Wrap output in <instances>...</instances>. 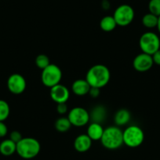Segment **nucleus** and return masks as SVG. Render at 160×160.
<instances>
[{"label": "nucleus", "mask_w": 160, "mask_h": 160, "mask_svg": "<svg viewBox=\"0 0 160 160\" xmlns=\"http://www.w3.org/2000/svg\"><path fill=\"white\" fill-rule=\"evenodd\" d=\"M111 78L110 70L104 64L92 66L86 75V80L91 87L102 88L109 82Z\"/></svg>", "instance_id": "f257e3e1"}, {"label": "nucleus", "mask_w": 160, "mask_h": 160, "mask_svg": "<svg viewBox=\"0 0 160 160\" xmlns=\"http://www.w3.org/2000/svg\"><path fill=\"white\" fill-rule=\"evenodd\" d=\"M103 147L108 150H115L123 144V131L117 126L104 129L101 139Z\"/></svg>", "instance_id": "f03ea898"}, {"label": "nucleus", "mask_w": 160, "mask_h": 160, "mask_svg": "<svg viewBox=\"0 0 160 160\" xmlns=\"http://www.w3.org/2000/svg\"><path fill=\"white\" fill-rule=\"evenodd\" d=\"M41 144L39 141L34 138H23L17 143L16 152L24 159H32L39 154Z\"/></svg>", "instance_id": "7ed1b4c3"}, {"label": "nucleus", "mask_w": 160, "mask_h": 160, "mask_svg": "<svg viewBox=\"0 0 160 160\" xmlns=\"http://www.w3.org/2000/svg\"><path fill=\"white\" fill-rule=\"evenodd\" d=\"M144 133L142 129L136 125L129 126L123 130V144L129 148H138L143 144Z\"/></svg>", "instance_id": "20e7f679"}, {"label": "nucleus", "mask_w": 160, "mask_h": 160, "mask_svg": "<svg viewBox=\"0 0 160 160\" xmlns=\"http://www.w3.org/2000/svg\"><path fill=\"white\" fill-rule=\"evenodd\" d=\"M139 47L142 53L152 55L160 49V38L157 34L147 32L142 34L139 39Z\"/></svg>", "instance_id": "39448f33"}, {"label": "nucleus", "mask_w": 160, "mask_h": 160, "mask_svg": "<svg viewBox=\"0 0 160 160\" xmlns=\"http://www.w3.org/2000/svg\"><path fill=\"white\" fill-rule=\"evenodd\" d=\"M62 71L58 65L50 64L43 70H42L41 80L45 87L50 89L60 83L62 78Z\"/></svg>", "instance_id": "423d86ee"}, {"label": "nucleus", "mask_w": 160, "mask_h": 160, "mask_svg": "<svg viewBox=\"0 0 160 160\" xmlns=\"http://www.w3.org/2000/svg\"><path fill=\"white\" fill-rule=\"evenodd\" d=\"M134 10L128 4H122L115 9L113 18L115 20L117 26L126 27L133 22L134 19Z\"/></svg>", "instance_id": "0eeeda50"}, {"label": "nucleus", "mask_w": 160, "mask_h": 160, "mask_svg": "<svg viewBox=\"0 0 160 160\" xmlns=\"http://www.w3.org/2000/svg\"><path fill=\"white\" fill-rule=\"evenodd\" d=\"M68 118L72 126L76 127H85L90 121V112L82 107H75L71 109L68 112Z\"/></svg>", "instance_id": "6e6552de"}, {"label": "nucleus", "mask_w": 160, "mask_h": 160, "mask_svg": "<svg viewBox=\"0 0 160 160\" xmlns=\"http://www.w3.org/2000/svg\"><path fill=\"white\" fill-rule=\"evenodd\" d=\"M27 87L25 78L18 73L12 74L7 79V88L9 91L15 95H19L24 93Z\"/></svg>", "instance_id": "1a4fd4ad"}, {"label": "nucleus", "mask_w": 160, "mask_h": 160, "mask_svg": "<svg viewBox=\"0 0 160 160\" xmlns=\"http://www.w3.org/2000/svg\"><path fill=\"white\" fill-rule=\"evenodd\" d=\"M154 62L152 55L141 53L137 55L133 61V67L139 72H144L150 70L153 66Z\"/></svg>", "instance_id": "9d476101"}, {"label": "nucleus", "mask_w": 160, "mask_h": 160, "mask_svg": "<svg viewBox=\"0 0 160 160\" xmlns=\"http://www.w3.org/2000/svg\"><path fill=\"white\" fill-rule=\"evenodd\" d=\"M50 95L51 99L57 104L67 103L70 98V91L67 87L59 83L50 88Z\"/></svg>", "instance_id": "9b49d317"}, {"label": "nucleus", "mask_w": 160, "mask_h": 160, "mask_svg": "<svg viewBox=\"0 0 160 160\" xmlns=\"http://www.w3.org/2000/svg\"><path fill=\"white\" fill-rule=\"evenodd\" d=\"M92 141L87 133L79 134L75 138L74 141V148L78 152H87L90 149L92 146Z\"/></svg>", "instance_id": "f8f14e48"}, {"label": "nucleus", "mask_w": 160, "mask_h": 160, "mask_svg": "<svg viewBox=\"0 0 160 160\" xmlns=\"http://www.w3.org/2000/svg\"><path fill=\"white\" fill-rule=\"evenodd\" d=\"M90 85L87 80L79 78L76 79L72 85V90L77 96H85L88 94L90 89Z\"/></svg>", "instance_id": "ddd939ff"}, {"label": "nucleus", "mask_w": 160, "mask_h": 160, "mask_svg": "<svg viewBox=\"0 0 160 160\" xmlns=\"http://www.w3.org/2000/svg\"><path fill=\"white\" fill-rule=\"evenodd\" d=\"M107 117V109L103 105H97L90 112V119L91 122L101 124Z\"/></svg>", "instance_id": "4468645a"}, {"label": "nucleus", "mask_w": 160, "mask_h": 160, "mask_svg": "<svg viewBox=\"0 0 160 160\" xmlns=\"http://www.w3.org/2000/svg\"><path fill=\"white\" fill-rule=\"evenodd\" d=\"M131 119V113L126 108L119 109L117 111L114 116V122L115 126L120 127L125 126L130 122Z\"/></svg>", "instance_id": "2eb2a0df"}, {"label": "nucleus", "mask_w": 160, "mask_h": 160, "mask_svg": "<svg viewBox=\"0 0 160 160\" xmlns=\"http://www.w3.org/2000/svg\"><path fill=\"white\" fill-rule=\"evenodd\" d=\"M104 130V129L103 128L101 124L98 123V122H91L88 126L87 134L93 141H101Z\"/></svg>", "instance_id": "dca6fc26"}, {"label": "nucleus", "mask_w": 160, "mask_h": 160, "mask_svg": "<svg viewBox=\"0 0 160 160\" xmlns=\"http://www.w3.org/2000/svg\"><path fill=\"white\" fill-rule=\"evenodd\" d=\"M17 151V144L9 138L0 143V154L4 156L13 155Z\"/></svg>", "instance_id": "f3484780"}, {"label": "nucleus", "mask_w": 160, "mask_h": 160, "mask_svg": "<svg viewBox=\"0 0 160 160\" xmlns=\"http://www.w3.org/2000/svg\"><path fill=\"white\" fill-rule=\"evenodd\" d=\"M116 26L117 24L113 16L108 15V16L104 17L100 21V28H101V30L105 32H112L116 28Z\"/></svg>", "instance_id": "a211bd4d"}, {"label": "nucleus", "mask_w": 160, "mask_h": 160, "mask_svg": "<svg viewBox=\"0 0 160 160\" xmlns=\"http://www.w3.org/2000/svg\"><path fill=\"white\" fill-rule=\"evenodd\" d=\"M55 129L60 133H65L70 130L72 124L68 117H61L56 120L54 123Z\"/></svg>", "instance_id": "6ab92c4d"}, {"label": "nucleus", "mask_w": 160, "mask_h": 160, "mask_svg": "<svg viewBox=\"0 0 160 160\" xmlns=\"http://www.w3.org/2000/svg\"><path fill=\"white\" fill-rule=\"evenodd\" d=\"M158 17L148 13H146L142 18V24L147 28H154L157 27Z\"/></svg>", "instance_id": "aec40b11"}, {"label": "nucleus", "mask_w": 160, "mask_h": 160, "mask_svg": "<svg viewBox=\"0 0 160 160\" xmlns=\"http://www.w3.org/2000/svg\"><path fill=\"white\" fill-rule=\"evenodd\" d=\"M10 113V108L8 103L0 99V122H4L8 118Z\"/></svg>", "instance_id": "412c9836"}, {"label": "nucleus", "mask_w": 160, "mask_h": 160, "mask_svg": "<svg viewBox=\"0 0 160 160\" xmlns=\"http://www.w3.org/2000/svg\"><path fill=\"white\" fill-rule=\"evenodd\" d=\"M35 64L38 68L43 70L45 68L50 64V60L46 54H39L35 58Z\"/></svg>", "instance_id": "4be33fe9"}, {"label": "nucleus", "mask_w": 160, "mask_h": 160, "mask_svg": "<svg viewBox=\"0 0 160 160\" xmlns=\"http://www.w3.org/2000/svg\"><path fill=\"white\" fill-rule=\"evenodd\" d=\"M149 13L155 15L157 17L160 16V0H150L148 2Z\"/></svg>", "instance_id": "5701e85b"}, {"label": "nucleus", "mask_w": 160, "mask_h": 160, "mask_svg": "<svg viewBox=\"0 0 160 160\" xmlns=\"http://www.w3.org/2000/svg\"><path fill=\"white\" fill-rule=\"evenodd\" d=\"M22 138V135H21V133H20L18 130H13V131H12L10 134V139L11 140V141H13V142L16 143V144L19 142Z\"/></svg>", "instance_id": "b1692460"}, {"label": "nucleus", "mask_w": 160, "mask_h": 160, "mask_svg": "<svg viewBox=\"0 0 160 160\" xmlns=\"http://www.w3.org/2000/svg\"><path fill=\"white\" fill-rule=\"evenodd\" d=\"M57 111L60 115H64L68 111V108L66 103H61V104H58L57 106Z\"/></svg>", "instance_id": "393cba45"}, {"label": "nucleus", "mask_w": 160, "mask_h": 160, "mask_svg": "<svg viewBox=\"0 0 160 160\" xmlns=\"http://www.w3.org/2000/svg\"><path fill=\"white\" fill-rule=\"evenodd\" d=\"M8 133V128L4 122H0V138H2L7 136Z\"/></svg>", "instance_id": "a878e982"}, {"label": "nucleus", "mask_w": 160, "mask_h": 160, "mask_svg": "<svg viewBox=\"0 0 160 160\" xmlns=\"http://www.w3.org/2000/svg\"><path fill=\"white\" fill-rule=\"evenodd\" d=\"M88 94L93 98H98L100 95V89L97 88V87H90Z\"/></svg>", "instance_id": "bb28decb"}, {"label": "nucleus", "mask_w": 160, "mask_h": 160, "mask_svg": "<svg viewBox=\"0 0 160 160\" xmlns=\"http://www.w3.org/2000/svg\"><path fill=\"white\" fill-rule=\"evenodd\" d=\"M152 57L154 64H157V65H160V49L157 50L154 54H152Z\"/></svg>", "instance_id": "cd10ccee"}, {"label": "nucleus", "mask_w": 160, "mask_h": 160, "mask_svg": "<svg viewBox=\"0 0 160 160\" xmlns=\"http://www.w3.org/2000/svg\"><path fill=\"white\" fill-rule=\"evenodd\" d=\"M157 28H158V32H159L160 34V16L158 17V24H157Z\"/></svg>", "instance_id": "c85d7f7f"}]
</instances>
